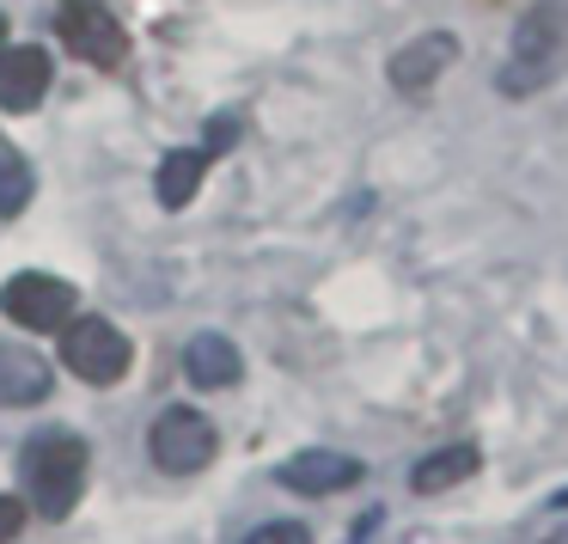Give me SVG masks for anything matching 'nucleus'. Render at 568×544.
<instances>
[{
	"instance_id": "1",
	"label": "nucleus",
	"mask_w": 568,
	"mask_h": 544,
	"mask_svg": "<svg viewBox=\"0 0 568 544\" xmlns=\"http://www.w3.org/2000/svg\"><path fill=\"white\" fill-rule=\"evenodd\" d=\"M87 441L68 429H43L26 441V453H19V483H26L31 507H38L43 520H68L80 507V490H87Z\"/></svg>"
},
{
	"instance_id": "2",
	"label": "nucleus",
	"mask_w": 568,
	"mask_h": 544,
	"mask_svg": "<svg viewBox=\"0 0 568 544\" xmlns=\"http://www.w3.org/2000/svg\"><path fill=\"white\" fill-rule=\"evenodd\" d=\"M562 56H568V0H538L514 31V56L501 68V92L507 99L538 92L562 68Z\"/></svg>"
},
{
	"instance_id": "3",
	"label": "nucleus",
	"mask_w": 568,
	"mask_h": 544,
	"mask_svg": "<svg viewBox=\"0 0 568 544\" xmlns=\"http://www.w3.org/2000/svg\"><path fill=\"white\" fill-rule=\"evenodd\" d=\"M214 453H221V434H214V422L202 416V410L172 404V410H160V416H153L148 459L165 471V477H196V471L214 465Z\"/></svg>"
},
{
	"instance_id": "4",
	"label": "nucleus",
	"mask_w": 568,
	"mask_h": 544,
	"mask_svg": "<svg viewBox=\"0 0 568 544\" xmlns=\"http://www.w3.org/2000/svg\"><path fill=\"white\" fill-rule=\"evenodd\" d=\"M62 361H68V373H80L87 385H116L129 373V361H135V343H129L111 319L87 312V319L62 324Z\"/></svg>"
},
{
	"instance_id": "5",
	"label": "nucleus",
	"mask_w": 568,
	"mask_h": 544,
	"mask_svg": "<svg viewBox=\"0 0 568 544\" xmlns=\"http://www.w3.org/2000/svg\"><path fill=\"white\" fill-rule=\"evenodd\" d=\"M55 38L68 43V56L92 68H123L129 62V31L116 26V13L104 0H62L55 7Z\"/></svg>"
},
{
	"instance_id": "6",
	"label": "nucleus",
	"mask_w": 568,
	"mask_h": 544,
	"mask_svg": "<svg viewBox=\"0 0 568 544\" xmlns=\"http://www.w3.org/2000/svg\"><path fill=\"white\" fill-rule=\"evenodd\" d=\"M74 306H80V294L68 282H55V275H43V270H26V275H13V282L0 288V312L13 324H26V331H62L68 319H74Z\"/></svg>"
},
{
	"instance_id": "7",
	"label": "nucleus",
	"mask_w": 568,
	"mask_h": 544,
	"mask_svg": "<svg viewBox=\"0 0 568 544\" xmlns=\"http://www.w3.org/2000/svg\"><path fill=\"white\" fill-rule=\"evenodd\" d=\"M50 50H38V43H7L0 50V111L13 117H31L43 104V92H50Z\"/></svg>"
},
{
	"instance_id": "8",
	"label": "nucleus",
	"mask_w": 568,
	"mask_h": 544,
	"mask_svg": "<svg viewBox=\"0 0 568 544\" xmlns=\"http://www.w3.org/2000/svg\"><path fill=\"white\" fill-rule=\"evenodd\" d=\"M453 62H458V38H453V31H422L416 43H404V50L385 62V74H392L397 92H428Z\"/></svg>"
},
{
	"instance_id": "9",
	"label": "nucleus",
	"mask_w": 568,
	"mask_h": 544,
	"mask_svg": "<svg viewBox=\"0 0 568 544\" xmlns=\"http://www.w3.org/2000/svg\"><path fill=\"white\" fill-rule=\"evenodd\" d=\"M367 471H361V459L348 453H331V446H312V453H294L282 471H275V483L294 495H331V490H348V483H361Z\"/></svg>"
},
{
	"instance_id": "10",
	"label": "nucleus",
	"mask_w": 568,
	"mask_h": 544,
	"mask_svg": "<svg viewBox=\"0 0 568 544\" xmlns=\"http://www.w3.org/2000/svg\"><path fill=\"white\" fill-rule=\"evenodd\" d=\"M50 397V361L26 343H0V410H26Z\"/></svg>"
},
{
	"instance_id": "11",
	"label": "nucleus",
	"mask_w": 568,
	"mask_h": 544,
	"mask_svg": "<svg viewBox=\"0 0 568 544\" xmlns=\"http://www.w3.org/2000/svg\"><path fill=\"white\" fill-rule=\"evenodd\" d=\"M184 373L202 392H226V385H239V373H245V355L233 349V336L202 331V336H190V349H184Z\"/></svg>"
},
{
	"instance_id": "12",
	"label": "nucleus",
	"mask_w": 568,
	"mask_h": 544,
	"mask_svg": "<svg viewBox=\"0 0 568 544\" xmlns=\"http://www.w3.org/2000/svg\"><path fill=\"white\" fill-rule=\"evenodd\" d=\"M202 172H209V153L202 148H172L160 160V172H153V197L165 209H190V197L202 190Z\"/></svg>"
},
{
	"instance_id": "13",
	"label": "nucleus",
	"mask_w": 568,
	"mask_h": 544,
	"mask_svg": "<svg viewBox=\"0 0 568 544\" xmlns=\"http://www.w3.org/2000/svg\"><path fill=\"white\" fill-rule=\"evenodd\" d=\"M477 465H483V453L470 441H458V446H440V453L422 459V465L409 471V483H416L422 495H440V490H453V483L477 477Z\"/></svg>"
},
{
	"instance_id": "14",
	"label": "nucleus",
	"mask_w": 568,
	"mask_h": 544,
	"mask_svg": "<svg viewBox=\"0 0 568 544\" xmlns=\"http://www.w3.org/2000/svg\"><path fill=\"white\" fill-rule=\"evenodd\" d=\"M31 202V165L19 160V148L0 135V221H19Z\"/></svg>"
},
{
	"instance_id": "15",
	"label": "nucleus",
	"mask_w": 568,
	"mask_h": 544,
	"mask_svg": "<svg viewBox=\"0 0 568 544\" xmlns=\"http://www.w3.org/2000/svg\"><path fill=\"white\" fill-rule=\"evenodd\" d=\"M239 135H245V117H239V111L209 117V129H202V153H209V160H221V153L239 148Z\"/></svg>"
},
{
	"instance_id": "16",
	"label": "nucleus",
	"mask_w": 568,
	"mask_h": 544,
	"mask_svg": "<svg viewBox=\"0 0 568 544\" xmlns=\"http://www.w3.org/2000/svg\"><path fill=\"white\" fill-rule=\"evenodd\" d=\"M245 544H312V532L300 526V520H270V526H257Z\"/></svg>"
},
{
	"instance_id": "17",
	"label": "nucleus",
	"mask_w": 568,
	"mask_h": 544,
	"mask_svg": "<svg viewBox=\"0 0 568 544\" xmlns=\"http://www.w3.org/2000/svg\"><path fill=\"white\" fill-rule=\"evenodd\" d=\"M19 532H26V502L19 495H0V544L19 538Z\"/></svg>"
},
{
	"instance_id": "18",
	"label": "nucleus",
	"mask_w": 568,
	"mask_h": 544,
	"mask_svg": "<svg viewBox=\"0 0 568 544\" xmlns=\"http://www.w3.org/2000/svg\"><path fill=\"white\" fill-rule=\"evenodd\" d=\"M544 544H568V532H556V538H544Z\"/></svg>"
},
{
	"instance_id": "19",
	"label": "nucleus",
	"mask_w": 568,
	"mask_h": 544,
	"mask_svg": "<svg viewBox=\"0 0 568 544\" xmlns=\"http://www.w3.org/2000/svg\"><path fill=\"white\" fill-rule=\"evenodd\" d=\"M0 43H7V13H0Z\"/></svg>"
},
{
	"instance_id": "20",
	"label": "nucleus",
	"mask_w": 568,
	"mask_h": 544,
	"mask_svg": "<svg viewBox=\"0 0 568 544\" xmlns=\"http://www.w3.org/2000/svg\"><path fill=\"white\" fill-rule=\"evenodd\" d=\"M556 507H568V490H562V495H556Z\"/></svg>"
}]
</instances>
